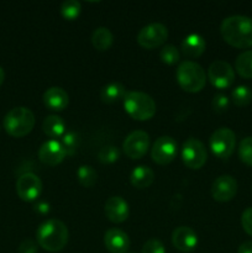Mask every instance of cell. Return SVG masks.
<instances>
[{"instance_id":"obj_39","label":"cell","mask_w":252,"mask_h":253,"mask_svg":"<svg viewBox=\"0 0 252 253\" xmlns=\"http://www.w3.org/2000/svg\"><path fill=\"white\" fill-rule=\"evenodd\" d=\"M127 253H128V252H127Z\"/></svg>"},{"instance_id":"obj_10","label":"cell","mask_w":252,"mask_h":253,"mask_svg":"<svg viewBox=\"0 0 252 253\" xmlns=\"http://www.w3.org/2000/svg\"><path fill=\"white\" fill-rule=\"evenodd\" d=\"M208 78L215 88L226 89L234 83V68L225 61H214L208 68Z\"/></svg>"},{"instance_id":"obj_31","label":"cell","mask_w":252,"mask_h":253,"mask_svg":"<svg viewBox=\"0 0 252 253\" xmlns=\"http://www.w3.org/2000/svg\"><path fill=\"white\" fill-rule=\"evenodd\" d=\"M62 146L66 151L67 156H73L79 146V138L76 132H67L62 136Z\"/></svg>"},{"instance_id":"obj_21","label":"cell","mask_w":252,"mask_h":253,"mask_svg":"<svg viewBox=\"0 0 252 253\" xmlns=\"http://www.w3.org/2000/svg\"><path fill=\"white\" fill-rule=\"evenodd\" d=\"M126 88L119 82H111L101 88L100 99L106 104H113L116 101L124 100L126 95Z\"/></svg>"},{"instance_id":"obj_30","label":"cell","mask_w":252,"mask_h":253,"mask_svg":"<svg viewBox=\"0 0 252 253\" xmlns=\"http://www.w3.org/2000/svg\"><path fill=\"white\" fill-rule=\"evenodd\" d=\"M119 158H120V151L115 146H105L98 153L99 162L104 163V165H110V163L116 162Z\"/></svg>"},{"instance_id":"obj_16","label":"cell","mask_w":252,"mask_h":253,"mask_svg":"<svg viewBox=\"0 0 252 253\" xmlns=\"http://www.w3.org/2000/svg\"><path fill=\"white\" fill-rule=\"evenodd\" d=\"M104 245L110 253H127L130 239L123 230L110 229L104 235Z\"/></svg>"},{"instance_id":"obj_22","label":"cell","mask_w":252,"mask_h":253,"mask_svg":"<svg viewBox=\"0 0 252 253\" xmlns=\"http://www.w3.org/2000/svg\"><path fill=\"white\" fill-rule=\"evenodd\" d=\"M42 130L48 137L59 138L64 135L66 125L62 120L61 116L58 115H49L42 123Z\"/></svg>"},{"instance_id":"obj_3","label":"cell","mask_w":252,"mask_h":253,"mask_svg":"<svg viewBox=\"0 0 252 253\" xmlns=\"http://www.w3.org/2000/svg\"><path fill=\"white\" fill-rule=\"evenodd\" d=\"M177 82L183 90L188 93H198L207 83V74L203 67L193 61H183L178 66Z\"/></svg>"},{"instance_id":"obj_13","label":"cell","mask_w":252,"mask_h":253,"mask_svg":"<svg viewBox=\"0 0 252 253\" xmlns=\"http://www.w3.org/2000/svg\"><path fill=\"white\" fill-rule=\"evenodd\" d=\"M237 193V182L231 175H220L211 185V195L216 202L226 203L235 198Z\"/></svg>"},{"instance_id":"obj_7","label":"cell","mask_w":252,"mask_h":253,"mask_svg":"<svg viewBox=\"0 0 252 253\" xmlns=\"http://www.w3.org/2000/svg\"><path fill=\"white\" fill-rule=\"evenodd\" d=\"M182 160L183 163L190 169H200L208 160L207 148L198 138H188L183 143Z\"/></svg>"},{"instance_id":"obj_9","label":"cell","mask_w":252,"mask_h":253,"mask_svg":"<svg viewBox=\"0 0 252 253\" xmlns=\"http://www.w3.org/2000/svg\"><path fill=\"white\" fill-rule=\"evenodd\" d=\"M123 148L125 155L131 160H140L150 148V136L146 131L136 130L126 136Z\"/></svg>"},{"instance_id":"obj_2","label":"cell","mask_w":252,"mask_h":253,"mask_svg":"<svg viewBox=\"0 0 252 253\" xmlns=\"http://www.w3.org/2000/svg\"><path fill=\"white\" fill-rule=\"evenodd\" d=\"M68 227L58 219L46 220L36 231L37 244L48 252L62 251L68 244Z\"/></svg>"},{"instance_id":"obj_15","label":"cell","mask_w":252,"mask_h":253,"mask_svg":"<svg viewBox=\"0 0 252 253\" xmlns=\"http://www.w3.org/2000/svg\"><path fill=\"white\" fill-rule=\"evenodd\" d=\"M172 244L178 251L192 252L198 246V235L188 226H179L172 232Z\"/></svg>"},{"instance_id":"obj_17","label":"cell","mask_w":252,"mask_h":253,"mask_svg":"<svg viewBox=\"0 0 252 253\" xmlns=\"http://www.w3.org/2000/svg\"><path fill=\"white\" fill-rule=\"evenodd\" d=\"M105 215L114 224H121L128 217V204L121 197H110L105 203Z\"/></svg>"},{"instance_id":"obj_27","label":"cell","mask_w":252,"mask_h":253,"mask_svg":"<svg viewBox=\"0 0 252 253\" xmlns=\"http://www.w3.org/2000/svg\"><path fill=\"white\" fill-rule=\"evenodd\" d=\"M82 10L81 2L77 0H66L61 5V14L66 20H76Z\"/></svg>"},{"instance_id":"obj_24","label":"cell","mask_w":252,"mask_h":253,"mask_svg":"<svg viewBox=\"0 0 252 253\" xmlns=\"http://www.w3.org/2000/svg\"><path fill=\"white\" fill-rule=\"evenodd\" d=\"M235 69L242 78L252 79V49L242 52L237 56Z\"/></svg>"},{"instance_id":"obj_20","label":"cell","mask_w":252,"mask_h":253,"mask_svg":"<svg viewBox=\"0 0 252 253\" xmlns=\"http://www.w3.org/2000/svg\"><path fill=\"white\" fill-rule=\"evenodd\" d=\"M155 180V173L147 166H138L131 172L130 182L137 189H146Z\"/></svg>"},{"instance_id":"obj_33","label":"cell","mask_w":252,"mask_h":253,"mask_svg":"<svg viewBox=\"0 0 252 253\" xmlns=\"http://www.w3.org/2000/svg\"><path fill=\"white\" fill-rule=\"evenodd\" d=\"M142 253H166L165 245L157 239H151L143 245Z\"/></svg>"},{"instance_id":"obj_28","label":"cell","mask_w":252,"mask_h":253,"mask_svg":"<svg viewBox=\"0 0 252 253\" xmlns=\"http://www.w3.org/2000/svg\"><path fill=\"white\" fill-rule=\"evenodd\" d=\"M160 58L163 63L168 64V66H173V64L179 62L180 54L179 51L173 44H166L160 51Z\"/></svg>"},{"instance_id":"obj_34","label":"cell","mask_w":252,"mask_h":253,"mask_svg":"<svg viewBox=\"0 0 252 253\" xmlns=\"http://www.w3.org/2000/svg\"><path fill=\"white\" fill-rule=\"evenodd\" d=\"M241 225L245 232L252 237V208H247L241 215Z\"/></svg>"},{"instance_id":"obj_12","label":"cell","mask_w":252,"mask_h":253,"mask_svg":"<svg viewBox=\"0 0 252 253\" xmlns=\"http://www.w3.org/2000/svg\"><path fill=\"white\" fill-rule=\"evenodd\" d=\"M42 192V182L34 173H24L16 182V193L24 202H34Z\"/></svg>"},{"instance_id":"obj_23","label":"cell","mask_w":252,"mask_h":253,"mask_svg":"<svg viewBox=\"0 0 252 253\" xmlns=\"http://www.w3.org/2000/svg\"><path fill=\"white\" fill-rule=\"evenodd\" d=\"M114 41V36L108 27H98L91 35V43L98 51H108Z\"/></svg>"},{"instance_id":"obj_14","label":"cell","mask_w":252,"mask_h":253,"mask_svg":"<svg viewBox=\"0 0 252 253\" xmlns=\"http://www.w3.org/2000/svg\"><path fill=\"white\" fill-rule=\"evenodd\" d=\"M66 151L61 142L57 140L46 141L39 150V158L43 165L53 166L59 165L66 158Z\"/></svg>"},{"instance_id":"obj_29","label":"cell","mask_w":252,"mask_h":253,"mask_svg":"<svg viewBox=\"0 0 252 253\" xmlns=\"http://www.w3.org/2000/svg\"><path fill=\"white\" fill-rule=\"evenodd\" d=\"M239 157L242 163L252 167V136L245 137L244 140L240 142Z\"/></svg>"},{"instance_id":"obj_6","label":"cell","mask_w":252,"mask_h":253,"mask_svg":"<svg viewBox=\"0 0 252 253\" xmlns=\"http://www.w3.org/2000/svg\"><path fill=\"white\" fill-rule=\"evenodd\" d=\"M210 150L220 160H227L236 146V136L229 127H220L212 132L209 140Z\"/></svg>"},{"instance_id":"obj_25","label":"cell","mask_w":252,"mask_h":253,"mask_svg":"<svg viewBox=\"0 0 252 253\" xmlns=\"http://www.w3.org/2000/svg\"><path fill=\"white\" fill-rule=\"evenodd\" d=\"M77 178L84 188H91L98 180V173L91 166H81L77 170Z\"/></svg>"},{"instance_id":"obj_5","label":"cell","mask_w":252,"mask_h":253,"mask_svg":"<svg viewBox=\"0 0 252 253\" xmlns=\"http://www.w3.org/2000/svg\"><path fill=\"white\" fill-rule=\"evenodd\" d=\"M35 126V115L29 108L16 106L6 113L4 118V128L14 137H24Z\"/></svg>"},{"instance_id":"obj_1","label":"cell","mask_w":252,"mask_h":253,"mask_svg":"<svg viewBox=\"0 0 252 253\" xmlns=\"http://www.w3.org/2000/svg\"><path fill=\"white\" fill-rule=\"evenodd\" d=\"M222 39L236 48L252 47V19L242 15H232L222 20L220 26Z\"/></svg>"},{"instance_id":"obj_18","label":"cell","mask_w":252,"mask_h":253,"mask_svg":"<svg viewBox=\"0 0 252 253\" xmlns=\"http://www.w3.org/2000/svg\"><path fill=\"white\" fill-rule=\"evenodd\" d=\"M69 96L63 88L52 86L48 88L43 94V103L49 110L61 111L64 110L68 105Z\"/></svg>"},{"instance_id":"obj_32","label":"cell","mask_w":252,"mask_h":253,"mask_svg":"<svg viewBox=\"0 0 252 253\" xmlns=\"http://www.w3.org/2000/svg\"><path fill=\"white\" fill-rule=\"evenodd\" d=\"M229 98H227L225 94H216V95L212 98V101H211V106L212 109H214L215 113H219V114H222L225 113V111L229 109Z\"/></svg>"},{"instance_id":"obj_35","label":"cell","mask_w":252,"mask_h":253,"mask_svg":"<svg viewBox=\"0 0 252 253\" xmlns=\"http://www.w3.org/2000/svg\"><path fill=\"white\" fill-rule=\"evenodd\" d=\"M37 245L34 240L26 239L19 245V253H37Z\"/></svg>"},{"instance_id":"obj_38","label":"cell","mask_w":252,"mask_h":253,"mask_svg":"<svg viewBox=\"0 0 252 253\" xmlns=\"http://www.w3.org/2000/svg\"><path fill=\"white\" fill-rule=\"evenodd\" d=\"M4 79H5V72H4V69H2V67L0 66V85L2 84Z\"/></svg>"},{"instance_id":"obj_36","label":"cell","mask_w":252,"mask_h":253,"mask_svg":"<svg viewBox=\"0 0 252 253\" xmlns=\"http://www.w3.org/2000/svg\"><path fill=\"white\" fill-rule=\"evenodd\" d=\"M237 253H252V241H245L240 245Z\"/></svg>"},{"instance_id":"obj_26","label":"cell","mask_w":252,"mask_h":253,"mask_svg":"<svg viewBox=\"0 0 252 253\" xmlns=\"http://www.w3.org/2000/svg\"><path fill=\"white\" fill-rule=\"evenodd\" d=\"M232 103L236 106H246L252 101V90L247 85H239L231 93Z\"/></svg>"},{"instance_id":"obj_37","label":"cell","mask_w":252,"mask_h":253,"mask_svg":"<svg viewBox=\"0 0 252 253\" xmlns=\"http://www.w3.org/2000/svg\"><path fill=\"white\" fill-rule=\"evenodd\" d=\"M35 208H36V211H39L40 214H46V212L49 211V205L44 202L37 203V205Z\"/></svg>"},{"instance_id":"obj_11","label":"cell","mask_w":252,"mask_h":253,"mask_svg":"<svg viewBox=\"0 0 252 253\" xmlns=\"http://www.w3.org/2000/svg\"><path fill=\"white\" fill-rule=\"evenodd\" d=\"M175 156H177V142L169 136H162L153 143L151 157L157 165H168L174 160Z\"/></svg>"},{"instance_id":"obj_19","label":"cell","mask_w":252,"mask_h":253,"mask_svg":"<svg viewBox=\"0 0 252 253\" xmlns=\"http://www.w3.org/2000/svg\"><path fill=\"white\" fill-rule=\"evenodd\" d=\"M205 40L198 34H190L183 40L182 42V51L189 58H197L202 56L205 51Z\"/></svg>"},{"instance_id":"obj_4","label":"cell","mask_w":252,"mask_h":253,"mask_svg":"<svg viewBox=\"0 0 252 253\" xmlns=\"http://www.w3.org/2000/svg\"><path fill=\"white\" fill-rule=\"evenodd\" d=\"M123 103L126 113L135 120L147 121L156 114L155 100L142 91H127Z\"/></svg>"},{"instance_id":"obj_8","label":"cell","mask_w":252,"mask_h":253,"mask_svg":"<svg viewBox=\"0 0 252 253\" xmlns=\"http://www.w3.org/2000/svg\"><path fill=\"white\" fill-rule=\"evenodd\" d=\"M168 39L167 27L160 22H152L140 30L137 35V42L146 49H153L162 46Z\"/></svg>"}]
</instances>
